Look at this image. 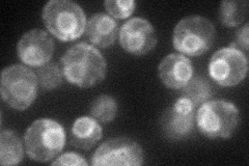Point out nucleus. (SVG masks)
I'll return each mask as SVG.
<instances>
[{"label": "nucleus", "instance_id": "obj_1", "mask_svg": "<svg viewBox=\"0 0 249 166\" xmlns=\"http://www.w3.org/2000/svg\"><path fill=\"white\" fill-rule=\"evenodd\" d=\"M66 80L78 88L89 89L102 82L107 73V62L95 46L78 43L66 51L60 59Z\"/></svg>", "mask_w": 249, "mask_h": 166}, {"label": "nucleus", "instance_id": "obj_2", "mask_svg": "<svg viewBox=\"0 0 249 166\" xmlns=\"http://www.w3.org/2000/svg\"><path fill=\"white\" fill-rule=\"evenodd\" d=\"M42 19L48 33L62 42L79 38L88 22L82 7L71 0H50L43 7Z\"/></svg>", "mask_w": 249, "mask_h": 166}, {"label": "nucleus", "instance_id": "obj_3", "mask_svg": "<svg viewBox=\"0 0 249 166\" xmlns=\"http://www.w3.org/2000/svg\"><path fill=\"white\" fill-rule=\"evenodd\" d=\"M24 145L27 156L37 162H48L57 157L66 145L62 126L51 118H38L25 132Z\"/></svg>", "mask_w": 249, "mask_h": 166}, {"label": "nucleus", "instance_id": "obj_4", "mask_svg": "<svg viewBox=\"0 0 249 166\" xmlns=\"http://www.w3.org/2000/svg\"><path fill=\"white\" fill-rule=\"evenodd\" d=\"M239 122L237 106L225 100H209L196 113L198 131L210 139L230 138L236 132Z\"/></svg>", "mask_w": 249, "mask_h": 166}, {"label": "nucleus", "instance_id": "obj_5", "mask_svg": "<svg viewBox=\"0 0 249 166\" xmlns=\"http://www.w3.org/2000/svg\"><path fill=\"white\" fill-rule=\"evenodd\" d=\"M216 37L213 23L204 16H188L178 23L173 34L175 49L184 55L200 56L212 48Z\"/></svg>", "mask_w": 249, "mask_h": 166}, {"label": "nucleus", "instance_id": "obj_6", "mask_svg": "<svg viewBox=\"0 0 249 166\" xmlns=\"http://www.w3.org/2000/svg\"><path fill=\"white\" fill-rule=\"evenodd\" d=\"M37 91V77L33 70L23 65H12L2 70L0 92L2 100L13 109H28L36 101Z\"/></svg>", "mask_w": 249, "mask_h": 166}, {"label": "nucleus", "instance_id": "obj_7", "mask_svg": "<svg viewBox=\"0 0 249 166\" xmlns=\"http://www.w3.org/2000/svg\"><path fill=\"white\" fill-rule=\"evenodd\" d=\"M247 72V55L231 46L216 51L209 62L210 77L215 83L224 88L240 84Z\"/></svg>", "mask_w": 249, "mask_h": 166}, {"label": "nucleus", "instance_id": "obj_8", "mask_svg": "<svg viewBox=\"0 0 249 166\" xmlns=\"http://www.w3.org/2000/svg\"><path fill=\"white\" fill-rule=\"evenodd\" d=\"M143 149L138 142L127 137H114L103 142L93 153L95 166H139L143 164Z\"/></svg>", "mask_w": 249, "mask_h": 166}, {"label": "nucleus", "instance_id": "obj_9", "mask_svg": "<svg viewBox=\"0 0 249 166\" xmlns=\"http://www.w3.org/2000/svg\"><path fill=\"white\" fill-rule=\"evenodd\" d=\"M119 39L124 51L136 56L150 53L158 43L152 23L140 17L132 18L123 24L119 33Z\"/></svg>", "mask_w": 249, "mask_h": 166}, {"label": "nucleus", "instance_id": "obj_10", "mask_svg": "<svg viewBox=\"0 0 249 166\" xmlns=\"http://www.w3.org/2000/svg\"><path fill=\"white\" fill-rule=\"evenodd\" d=\"M55 45L45 30L35 28L23 35L17 46L18 56L26 66L40 68L50 62Z\"/></svg>", "mask_w": 249, "mask_h": 166}, {"label": "nucleus", "instance_id": "obj_11", "mask_svg": "<svg viewBox=\"0 0 249 166\" xmlns=\"http://www.w3.org/2000/svg\"><path fill=\"white\" fill-rule=\"evenodd\" d=\"M194 73L191 60L182 53L168 54L161 60L158 74L163 85L170 90H182Z\"/></svg>", "mask_w": 249, "mask_h": 166}, {"label": "nucleus", "instance_id": "obj_12", "mask_svg": "<svg viewBox=\"0 0 249 166\" xmlns=\"http://www.w3.org/2000/svg\"><path fill=\"white\" fill-rule=\"evenodd\" d=\"M85 33L92 45L99 48H109L119 37V24L110 15L97 13L87 22Z\"/></svg>", "mask_w": 249, "mask_h": 166}, {"label": "nucleus", "instance_id": "obj_13", "mask_svg": "<svg viewBox=\"0 0 249 166\" xmlns=\"http://www.w3.org/2000/svg\"><path fill=\"white\" fill-rule=\"evenodd\" d=\"M196 113H181L173 107L166 109L160 118L163 135L173 141H180L188 137L194 129Z\"/></svg>", "mask_w": 249, "mask_h": 166}, {"label": "nucleus", "instance_id": "obj_14", "mask_svg": "<svg viewBox=\"0 0 249 166\" xmlns=\"http://www.w3.org/2000/svg\"><path fill=\"white\" fill-rule=\"evenodd\" d=\"M103 130L98 121L91 116H80L71 128V145L79 149L89 151L102 139Z\"/></svg>", "mask_w": 249, "mask_h": 166}, {"label": "nucleus", "instance_id": "obj_15", "mask_svg": "<svg viewBox=\"0 0 249 166\" xmlns=\"http://www.w3.org/2000/svg\"><path fill=\"white\" fill-rule=\"evenodd\" d=\"M24 158V148L21 139L14 131L2 130L0 133V164L17 165Z\"/></svg>", "mask_w": 249, "mask_h": 166}, {"label": "nucleus", "instance_id": "obj_16", "mask_svg": "<svg viewBox=\"0 0 249 166\" xmlns=\"http://www.w3.org/2000/svg\"><path fill=\"white\" fill-rule=\"evenodd\" d=\"M248 1L246 0H225L220 3L219 19L225 27H236L246 19Z\"/></svg>", "mask_w": 249, "mask_h": 166}, {"label": "nucleus", "instance_id": "obj_17", "mask_svg": "<svg viewBox=\"0 0 249 166\" xmlns=\"http://www.w3.org/2000/svg\"><path fill=\"white\" fill-rule=\"evenodd\" d=\"M90 116L101 124L112 122L118 114V103L108 94H101L91 102L89 107Z\"/></svg>", "mask_w": 249, "mask_h": 166}, {"label": "nucleus", "instance_id": "obj_18", "mask_svg": "<svg viewBox=\"0 0 249 166\" xmlns=\"http://www.w3.org/2000/svg\"><path fill=\"white\" fill-rule=\"evenodd\" d=\"M181 96L189 99L194 105H201L212 97L211 84L204 77H192L182 89Z\"/></svg>", "mask_w": 249, "mask_h": 166}, {"label": "nucleus", "instance_id": "obj_19", "mask_svg": "<svg viewBox=\"0 0 249 166\" xmlns=\"http://www.w3.org/2000/svg\"><path fill=\"white\" fill-rule=\"evenodd\" d=\"M36 77L38 81V86L47 92L57 89L64 81V74H62L61 67L56 62L50 61L36 70Z\"/></svg>", "mask_w": 249, "mask_h": 166}, {"label": "nucleus", "instance_id": "obj_20", "mask_svg": "<svg viewBox=\"0 0 249 166\" xmlns=\"http://www.w3.org/2000/svg\"><path fill=\"white\" fill-rule=\"evenodd\" d=\"M105 9L112 18L127 19L134 13L136 1L134 0H106Z\"/></svg>", "mask_w": 249, "mask_h": 166}, {"label": "nucleus", "instance_id": "obj_21", "mask_svg": "<svg viewBox=\"0 0 249 166\" xmlns=\"http://www.w3.org/2000/svg\"><path fill=\"white\" fill-rule=\"evenodd\" d=\"M52 165H62V166H88V161L82 156L77 153H66L56 158L51 162Z\"/></svg>", "mask_w": 249, "mask_h": 166}, {"label": "nucleus", "instance_id": "obj_22", "mask_svg": "<svg viewBox=\"0 0 249 166\" xmlns=\"http://www.w3.org/2000/svg\"><path fill=\"white\" fill-rule=\"evenodd\" d=\"M248 43H249V24L248 23H245V24L241 28H239V30L237 31L235 41H233L231 47L237 48L247 55Z\"/></svg>", "mask_w": 249, "mask_h": 166}]
</instances>
